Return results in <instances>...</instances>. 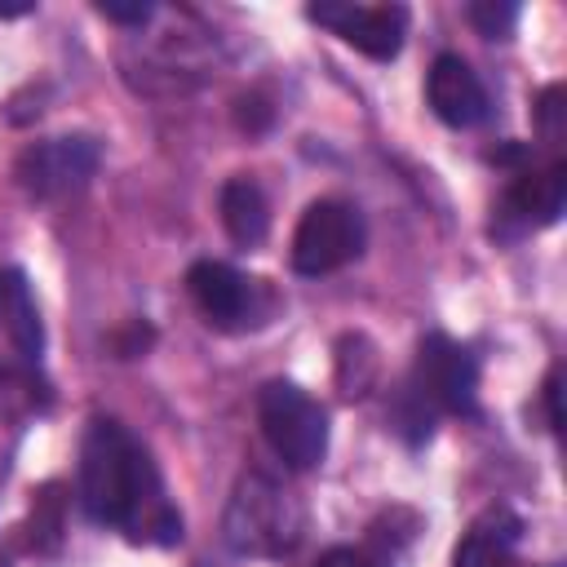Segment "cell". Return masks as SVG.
Masks as SVG:
<instances>
[{"label":"cell","instance_id":"5","mask_svg":"<svg viewBox=\"0 0 567 567\" xmlns=\"http://www.w3.org/2000/svg\"><path fill=\"white\" fill-rule=\"evenodd\" d=\"M186 288H190V301L199 306V315L221 328V332H244V328H257L266 323L270 315V292L261 288V279H248L239 275L235 266L226 261H195L186 270Z\"/></svg>","mask_w":567,"mask_h":567},{"label":"cell","instance_id":"22","mask_svg":"<svg viewBox=\"0 0 567 567\" xmlns=\"http://www.w3.org/2000/svg\"><path fill=\"white\" fill-rule=\"evenodd\" d=\"M558 394H563V372L554 368L549 381H545V408H549V425L563 430V408H558Z\"/></svg>","mask_w":567,"mask_h":567},{"label":"cell","instance_id":"18","mask_svg":"<svg viewBox=\"0 0 567 567\" xmlns=\"http://www.w3.org/2000/svg\"><path fill=\"white\" fill-rule=\"evenodd\" d=\"M536 124H540V137H545V142H558V137H563V84H549V89L540 93Z\"/></svg>","mask_w":567,"mask_h":567},{"label":"cell","instance_id":"6","mask_svg":"<svg viewBox=\"0 0 567 567\" xmlns=\"http://www.w3.org/2000/svg\"><path fill=\"white\" fill-rule=\"evenodd\" d=\"M97 159H102V151L84 133L49 137V142H31L18 155L13 177L31 199H62V195H75L89 186V177L97 173Z\"/></svg>","mask_w":567,"mask_h":567},{"label":"cell","instance_id":"21","mask_svg":"<svg viewBox=\"0 0 567 567\" xmlns=\"http://www.w3.org/2000/svg\"><path fill=\"white\" fill-rule=\"evenodd\" d=\"M315 567H377L368 554H359V549H350V545H337V549H328Z\"/></svg>","mask_w":567,"mask_h":567},{"label":"cell","instance_id":"3","mask_svg":"<svg viewBox=\"0 0 567 567\" xmlns=\"http://www.w3.org/2000/svg\"><path fill=\"white\" fill-rule=\"evenodd\" d=\"M261 434L288 470H315L328 456V412L292 381H266L257 390Z\"/></svg>","mask_w":567,"mask_h":567},{"label":"cell","instance_id":"12","mask_svg":"<svg viewBox=\"0 0 567 567\" xmlns=\"http://www.w3.org/2000/svg\"><path fill=\"white\" fill-rule=\"evenodd\" d=\"M0 328L13 341V350L22 359H40L44 354V323L31 297V284L18 266H0Z\"/></svg>","mask_w":567,"mask_h":567},{"label":"cell","instance_id":"13","mask_svg":"<svg viewBox=\"0 0 567 567\" xmlns=\"http://www.w3.org/2000/svg\"><path fill=\"white\" fill-rule=\"evenodd\" d=\"M217 204H221V226H226L230 244L257 248L270 235V204H266V190L252 177H230L221 186Z\"/></svg>","mask_w":567,"mask_h":567},{"label":"cell","instance_id":"8","mask_svg":"<svg viewBox=\"0 0 567 567\" xmlns=\"http://www.w3.org/2000/svg\"><path fill=\"white\" fill-rule=\"evenodd\" d=\"M306 18L319 27H332L346 44H354L372 62L399 58L403 35H408V9L403 4H350V0H341V4H310Z\"/></svg>","mask_w":567,"mask_h":567},{"label":"cell","instance_id":"20","mask_svg":"<svg viewBox=\"0 0 567 567\" xmlns=\"http://www.w3.org/2000/svg\"><path fill=\"white\" fill-rule=\"evenodd\" d=\"M235 120H239V128H248V133H261V128L270 124V106H266L261 97H239V106H235Z\"/></svg>","mask_w":567,"mask_h":567},{"label":"cell","instance_id":"2","mask_svg":"<svg viewBox=\"0 0 567 567\" xmlns=\"http://www.w3.org/2000/svg\"><path fill=\"white\" fill-rule=\"evenodd\" d=\"M306 527V509L301 501L279 487L270 474H244L226 501V545L235 554H252V558H279L301 540Z\"/></svg>","mask_w":567,"mask_h":567},{"label":"cell","instance_id":"7","mask_svg":"<svg viewBox=\"0 0 567 567\" xmlns=\"http://www.w3.org/2000/svg\"><path fill=\"white\" fill-rule=\"evenodd\" d=\"M412 390L443 412H474L478 399V363L447 332H425L412 359Z\"/></svg>","mask_w":567,"mask_h":567},{"label":"cell","instance_id":"4","mask_svg":"<svg viewBox=\"0 0 567 567\" xmlns=\"http://www.w3.org/2000/svg\"><path fill=\"white\" fill-rule=\"evenodd\" d=\"M363 239H368V226H363V213L346 199H315L301 221H297V235H292V270L297 275H332L341 270L346 261H354L363 252Z\"/></svg>","mask_w":567,"mask_h":567},{"label":"cell","instance_id":"11","mask_svg":"<svg viewBox=\"0 0 567 567\" xmlns=\"http://www.w3.org/2000/svg\"><path fill=\"white\" fill-rule=\"evenodd\" d=\"M518 532H523V523H518V514H509L505 505L483 509V514L470 523V532L456 540L452 567H509L514 545H518Z\"/></svg>","mask_w":567,"mask_h":567},{"label":"cell","instance_id":"16","mask_svg":"<svg viewBox=\"0 0 567 567\" xmlns=\"http://www.w3.org/2000/svg\"><path fill=\"white\" fill-rule=\"evenodd\" d=\"M518 4L514 0H474L470 9H465V18L474 22V31L478 35H487V40H509L514 35V27H518Z\"/></svg>","mask_w":567,"mask_h":567},{"label":"cell","instance_id":"9","mask_svg":"<svg viewBox=\"0 0 567 567\" xmlns=\"http://www.w3.org/2000/svg\"><path fill=\"white\" fill-rule=\"evenodd\" d=\"M425 97H430V111L447 128H474L487 115V89L461 53H439L434 58V66L425 75Z\"/></svg>","mask_w":567,"mask_h":567},{"label":"cell","instance_id":"15","mask_svg":"<svg viewBox=\"0 0 567 567\" xmlns=\"http://www.w3.org/2000/svg\"><path fill=\"white\" fill-rule=\"evenodd\" d=\"M377 346L363 332H346L337 341V385L346 399H363L368 385L377 381Z\"/></svg>","mask_w":567,"mask_h":567},{"label":"cell","instance_id":"23","mask_svg":"<svg viewBox=\"0 0 567 567\" xmlns=\"http://www.w3.org/2000/svg\"><path fill=\"white\" fill-rule=\"evenodd\" d=\"M35 4L31 0H18V4H0V18H22V13H31Z\"/></svg>","mask_w":567,"mask_h":567},{"label":"cell","instance_id":"17","mask_svg":"<svg viewBox=\"0 0 567 567\" xmlns=\"http://www.w3.org/2000/svg\"><path fill=\"white\" fill-rule=\"evenodd\" d=\"M394 425L412 439V443H421V439H430V430H434V416H430V403L412 390V381L403 385V394L394 399Z\"/></svg>","mask_w":567,"mask_h":567},{"label":"cell","instance_id":"14","mask_svg":"<svg viewBox=\"0 0 567 567\" xmlns=\"http://www.w3.org/2000/svg\"><path fill=\"white\" fill-rule=\"evenodd\" d=\"M62 532H66V492L62 483H44L31 501V523H27V540L35 554H58L62 549Z\"/></svg>","mask_w":567,"mask_h":567},{"label":"cell","instance_id":"1","mask_svg":"<svg viewBox=\"0 0 567 567\" xmlns=\"http://www.w3.org/2000/svg\"><path fill=\"white\" fill-rule=\"evenodd\" d=\"M80 505L133 545H177L182 514L164 492L151 447L115 416H93L80 439Z\"/></svg>","mask_w":567,"mask_h":567},{"label":"cell","instance_id":"19","mask_svg":"<svg viewBox=\"0 0 567 567\" xmlns=\"http://www.w3.org/2000/svg\"><path fill=\"white\" fill-rule=\"evenodd\" d=\"M97 13L120 22V27H142L155 13V4L151 0H97Z\"/></svg>","mask_w":567,"mask_h":567},{"label":"cell","instance_id":"10","mask_svg":"<svg viewBox=\"0 0 567 567\" xmlns=\"http://www.w3.org/2000/svg\"><path fill=\"white\" fill-rule=\"evenodd\" d=\"M505 208L523 226H554L567 208V164L554 159L545 168H518L505 190Z\"/></svg>","mask_w":567,"mask_h":567}]
</instances>
